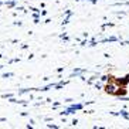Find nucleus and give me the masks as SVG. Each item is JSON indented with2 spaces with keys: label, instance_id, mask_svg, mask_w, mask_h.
<instances>
[{
  "label": "nucleus",
  "instance_id": "nucleus-1",
  "mask_svg": "<svg viewBox=\"0 0 129 129\" xmlns=\"http://www.w3.org/2000/svg\"><path fill=\"white\" fill-rule=\"evenodd\" d=\"M116 88H118V85H116L115 82H109V84H106L105 91H106V94H109V95H115Z\"/></svg>",
  "mask_w": 129,
  "mask_h": 129
},
{
  "label": "nucleus",
  "instance_id": "nucleus-2",
  "mask_svg": "<svg viewBox=\"0 0 129 129\" xmlns=\"http://www.w3.org/2000/svg\"><path fill=\"white\" fill-rule=\"evenodd\" d=\"M128 94V89H126V87H119L118 85V88H116V91H115V95L116 96H125V95Z\"/></svg>",
  "mask_w": 129,
  "mask_h": 129
},
{
  "label": "nucleus",
  "instance_id": "nucleus-3",
  "mask_svg": "<svg viewBox=\"0 0 129 129\" xmlns=\"http://www.w3.org/2000/svg\"><path fill=\"white\" fill-rule=\"evenodd\" d=\"M115 84H116V85H121V87H126L129 82L125 77H122V78H116V80H115Z\"/></svg>",
  "mask_w": 129,
  "mask_h": 129
},
{
  "label": "nucleus",
  "instance_id": "nucleus-4",
  "mask_svg": "<svg viewBox=\"0 0 129 129\" xmlns=\"http://www.w3.org/2000/svg\"><path fill=\"white\" fill-rule=\"evenodd\" d=\"M119 115H122V116L125 118V119H129V114H128V112H126L125 109H122L121 112H119Z\"/></svg>",
  "mask_w": 129,
  "mask_h": 129
}]
</instances>
